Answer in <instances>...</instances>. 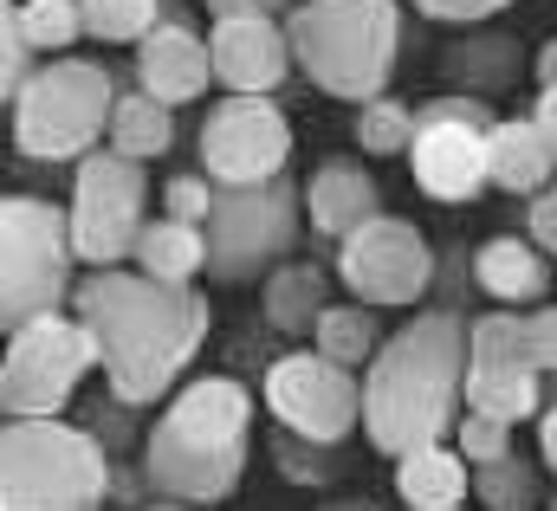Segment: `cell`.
Masks as SVG:
<instances>
[{"mask_svg":"<svg viewBox=\"0 0 557 511\" xmlns=\"http://www.w3.org/2000/svg\"><path fill=\"white\" fill-rule=\"evenodd\" d=\"M72 298L104 350V383L124 408H149L182 383L214 317L201 285H175L143 265H91Z\"/></svg>","mask_w":557,"mask_h":511,"instance_id":"1","label":"cell"},{"mask_svg":"<svg viewBox=\"0 0 557 511\" xmlns=\"http://www.w3.org/2000/svg\"><path fill=\"white\" fill-rule=\"evenodd\" d=\"M467 408V317L460 311H421L403 331L383 337V350L363 370V434L383 460H403L409 447L447 440Z\"/></svg>","mask_w":557,"mask_h":511,"instance_id":"2","label":"cell"},{"mask_svg":"<svg viewBox=\"0 0 557 511\" xmlns=\"http://www.w3.org/2000/svg\"><path fill=\"white\" fill-rule=\"evenodd\" d=\"M253 440V395L234 376H195L149 421L143 473L149 493L169 506H221L247 473Z\"/></svg>","mask_w":557,"mask_h":511,"instance_id":"3","label":"cell"},{"mask_svg":"<svg viewBox=\"0 0 557 511\" xmlns=\"http://www.w3.org/2000/svg\"><path fill=\"white\" fill-rule=\"evenodd\" d=\"M403 7L409 0H298L285 13L298 72L344 104L383 98L403 52Z\"/></svg>","mask_w":557,"mask_h":511,"instance_id":"4","label":"cell"},{"mask_svg":"<svg viewBox=\"0 0 557 511\" xmlns=\"http://www.w3.org/2000/svg\"><path fill=\"white\" fill-rule=\"evenodd\" d=\"M111 453L98 427L59 414H7L0 427V506L7 511H85L111 499Z\"/></svg>","mask_w":557,"mask_h":511,"instance_id":"5","label":"cell"},{"mask_svg":"<svg viewBox=\"0 0 557 511\" xmlns=\"http://www.w3.org/2000/svg\"><path fill=\"white\" fill-rule=\"evenodd\" d=\"M117 91V72H104L98 59H46L7 104L13 149L26 162H78L85 149H98V136H111Z\"/></svg>","mask_w":557,"mask_h":511,"instance_id":"6","label":"cell"},{"mask_svg":"<svg viewBox=\"0 0 557 511\" xmlns=\"http://www.w3.org/2000/svg\"><path fill=\"white\" fill-rule=\"evenodd\" d=\"M78 240L72 214L46 195H7L0 201V324H26L39 311H59L78 291Z\"/></svg>","mask_w":557,"mask_h":511,"instance_id":"7","label":"cell"},{"mask_svg":"<svg viewBox=\"0 0 557 511\" xmlns=\"http://www.w3.org/2000/svg\"><path fill=\"white\" fill-rule=\"evenodd\" d=\"M305 188H292V175L273 182H221L214 214H208V278L221 285H253L273 265L292 259L305 234Z\"/></svg>","mask_w":557,"mask_h":511,"instance_id":"8","label":"cell"},{"mask_svg":"<svg viewBox=\"0 0 557 511\" xmlns=\"http://www.w3.org/2000/svg\"><path fill=\"white\" fill-rule=\"evenodd\" d=\"M91 370H104V350H98L91 324L65 317V311H39V317L7 331L0 408L7 414H59Z\"/></svg>","mask_w":557,"mask_h":511,"instance_id":"9","label":"cell"},{"mask_svg":"<svg viewBox=\"0 0 557 511\" xmlns=\"http://www.w3.org/2000/svg\"><path fill=\"white\" fill-rule=\"evenodd\" d=\"M493 111L480 91H441L416 104V142H409V175L428 201H473L493 182Z\"/></svg>","mask_w":557,"mask_h":511,"instance_id":"10","label":"cell"},{"mask_svg":"<svg viewBox=\"0 0 557 511\" xmlns=\"http://www.w3.org/2000/svg\"><path fill=\"white\" fill-rule=\"evenodd\" d=\"M143 208H149V175H143L137 155H124L111 142L78 155L65 214H72V240H78L85 265H124L143 234V221H149Z\"/></svg>","mask_w":557,"mask_h":511,"instance_id":"11","label":"cell"},{"mask_svg":"<svg viewBox=\"0 0 557 511\" xmlns=\"http://www.w3.org/2000/svg\"><path fill=\"white\" fill-rule=\"evenodd\" d=\"M267 408H273L278 427H292V434H311V440H350V427H363V383L337 363V357H324L318 344L311 350H285L267 363Z\"/></svg>","mask_w":557,"mask_h":511,"instance_id":"12","label":"cell"},{"mask_svg":"<svg viewBox=\"0 0 557 511\" xmlns=\"http://www.w3.org/2000/svg\"><path fill=\"white\" fill-rule=\"evenodd\" d=\"M292 162V117L273 91H227L201 117V169L214 182H273Z\"/></svg>","mask_w":557,"mask_h":511,"instance_id":"13","label":"cell"},{"mask_svg":"<svg viewBox=\"0 0 557 511\" xmlns=\"http://www.w3.org/2000/svg\"><path fill=\"white\" fill-rule=\"evenodd\" d=\"M337 278L350 285V298L363 304H416L421 291L434 285V247L421 240V227L376 214L357 234L337 240Z\"/></svg>","mask_w":557,"mask_h":511,"instance_id":"14","label":"cell"},{"mask_svg":"<svg viewBox=\"0 0 557 511\" xmlns=\"http://www.w3.org/2000/svg\"><path fill=\"white\" fill-rule=\"evenodd\" d=\"M208 52H214V78L227 91H278L285 72H298L292 33L278 26V13H227V20H214Z\"/></svg>","mask_w":557,"mask_h":511,"instance_id":"15","label":"cell"},{"mask_svg":"<svg viewBox=\"0 0 557 511\" xmlns=\"http://www.w3.org/2000/svg\"><path fill=\"white\" fill-rule=\"evenodd\" d=\"M137 85L149 98H162V104H195V98L214 85V52H208V39L175 13V0H169L162 26L137 46Z\"/></svg>","mask_w":557,"mask_h":511,"instance_id":"16","label":"cell"},{"mask_svg":"<svg viewBox=\"0 0 557 511\" xmlns=\"http://www.w3.org/2000/svg\"><path fill=\"white\" fill-rule=\"evenodd\" d=\"M376 214H383V195H376V175L363 162L331 155V162L311 169V182H305V221H311V234L344 240V234H357Z\"/></svg>","mask_w":557,"mask_h":511,"instance_id":"17","label":"cell"},{"mask_svg":"<svg viewBox=\"0 0 557 511\" xmlns=\"http://www.w3.org/2000/svg\"><path fill=\"white\" fill-rule=\"evenodd\" d=\"M545 247L525 234H499L486 247H473V285L493 298V304H539L552 291V265H545Z\"/></svg>","mask_w":557,"mask_h":511,"instance_id":"18","label":"cell"},{"mask_svg":"<svg viewBox=\"0 0 557 511\" xmlns=\"http://www.w3.org/2000/svg\"><path fill=\"white\" fill-rule=\"evenodd\" d=\"M396 493H403V506H416V511H454L473 493V460L460 447H441V440L409 447L396 460Z\"/></svg>","mask_w":557,"mask_h":511,"instance_id":"19","label":"cell"},{"mask_svg":"<svg viewBox=\"0 0 557 511\" xmlns=\"http://www.w3.org/2000/svg\"><path fill=\"white\" fill-rule=\"evenodd\" d=\"M486 149H493V188H506V195H525L532 201L539 188L557 182V155L532 117H499L493 136H486Z\"/></svg>","mask_w":557,"mask_h":511,"instance_id":"20","label":"cell"},{"mask_svg":"<svg viewBox=\"0 0 557 511\" xmlns=\"http://www.w3.org/2000/svg\"><path fill=\"white\" fill-rule=\"evenodd\" d=\"M260 304H267V324L285 337H311L318 317L331 311V278L324 265H305V259H285L260 278Z\"/></svg>","mask_w":557,"mask_h":511,"instance_id":"21","label":"cell"},{"mask_svg":"<svg viewBox=\"0 0 557 511\" xmlns=\"http://www.w3.org/2000/svg\"><path fill=\"white\" fill-rule=\"evenodd\" d=\"M131 265L156 272V278H175V285H195V278L208 272V227L175 221V214L143 221L137 247H131Z\"/></svg>","mask_w":557,"mask_h":511,"instance_id":"22","label":"cell"},{"mask_svg":"<svg viewBox=\"0 0 557 511\" xmlns=\"http://www.w3.org/2000/svg\"><path fill=\"white\" fill-rule=\"evenodd\" d=\"M441 72H447V85L454 91H506L519 72H525V52H519V39H506V33H473V39H460L454 52H441Z\"/></svg>","mask_w":557,"mask_h":511,"instance_id":"23","label":"cell"},{"mask_svg":"<svg viewBox=\"0 0 557 511\" xmlns=\"http://www.w3.org/2000/svg\"><path fill=\"white\" fill-rule=\"evenodd\" d=\"M467 408H486L499 421H539V408H545V370H525V363H467Z\"/></svg>","mask_w":557,"mask_h":511,"instance_id":"24","label":"cell"},{"mask_svg":"<svg viewBox=\"0 0 557 511\" xmlns=\"http://www.w3.org/2000/svg\"><path fill=\"white\" fill-rule=\"evenodd\" d=\"M169 142H175V104H162V98H149V91H117V111H111V149H124V155H137V162H156V155H169Z\"/></svg>","mask_w":557,"mask_h":511,"instance_id":"25","label":"cell"},{"mask_svg":"<svg viewBox=\"0 0 557 511\" xmlns=\"http://www.w3.org/2000/svg\"><path fill=\"white\" fill-rule=\"evenodd\" d=\"M311 344H318L324 357H337L344 370H363V363L383 350V331H376V304H363V298H350V304H331V311L318 317Z\"/></svg>","mask_w":557,"mask_h":511,"instance_id":"26","label":"cell"},{"mask_svg":"<svg viewBox=\"0 0 557 511\" xmlns=\"http://www.w3.org/2000/svg\"><path fill=\"white\" fill-rule=\"evenodd\" d=\"M473 499L486 511H532L539 506V466L519 447H506V453L473 466Z\"/></svg>","mask_w":557,"mask_h":511,"instance_id":"27","label":"cell"},{"mask_svg":"<svg viewBox=\"0 0 557 511\" xmlns=\"http://www.w3.org/2000/svg\"><path fill=\"white\" fill-rule=\"evenodd\" d=\"M78 7H85V33L104 46H143L169 13V0H78Z\"/></svg>","mask_w":557,"mask_h":511,"instance_id":"28","label":"cell"},{"mask_svg":"<svg viewBox=\"0 0 557 511\" xmlns=\"http://www.w3.org/2000/svg\"><path fill=\"white\" fill-rule=\"evenodd\" d=\"M409 142H416V104H403L389 91L357 104V149L363 155H409Z\"/></svg>","mask_w":557,"mask_h":511,"instance_id":"29","label":"cell"},{"mask_svg":"<svg viewBox=\"0 0 557 511\" xmlns=\"http://www.w3.org/2000/svg\"><path fill=\"white\" fill-rule=\"evenodd\" d=\"M273 460L292 486H331L344 473V447L337 440H311V434H292V427L273 434Z\"/></svg>","mask_w":557,"mask_h":511,"instance_id":"30","label":"cell"},{"mask_svg":"<svg viewBox=\"0 0 557 511\" xmlns=\"http://www.w3.org/2000/svg\"><path fill=\"white\" fill-rule=\"evenodd\" d=\"M13 13H20V26H26V39L39 52H65L85 33V7L78 0H13Z\"/></svg>","mask_w":557,"mask_h":511,"instance_id":"31","label":"cell"},{"mask_svg":"<svg viewBox=\"0 0 557 511\" xmlns=\"http://www.w3.org/2000/svg\"><path fill=\"white\" fill-rule=\"evenodd\" d=\"M214 195H221V182H214L208 169H195V175H169V182H162V208H169L175 221H195V227H208Z\"/></svg>","mask_w":557,"mask_h":511,"instance_id":"32","label":"cell"},{"mask_svg":"<svg viewBox=\"0 0 557 511\" xmlns=\"http://www.w3.org/2000/svg\"><path fill=\"white\" fill-rule=\"evenodd\" d=\"M454 447L480 466V460H493V453L512 447V421H499V414H486V408H467V414L454 421Z\"/></svg>","mask_w":557,"mask_h":511,"instance_id":"33","label":"cell"},{"mask_svg":"<svg viewBox=\"0 0 557 511\" xmlns=\"http://www.w3.org/2000/svg\"><path fill=\"white\" fill-rule=\"evenodd\" d=\"M26 26H20V13H13V0H0V91H7V104L20 98V85L33 78L26 72Z\"/></svg>","mask_w":557,"mask_h":511,"instance_id":"34","label":"cell"},{"mask_svg":"<svg viewBox=\"0 0 557 511\" xmlns=\"http://www.w3.org/2000/svg\"><path fill=\"white\" fill-rule=\"evenodd\" d=\"M421 20H441V26H473V20H493L499 7L512 0H409Z\"/></svg>","mask_w":557,"mask_h":511,"instance_id":"35","label":"cell"},{"mask_svg":"<svg viewBox=\"0 0 557 511\" xmlns=\"http://www.w3.org/2000/svg\"><path fill=\"white\" fill-rule=\"evenodd\" d=\"M525 234H532V240L557 259V182L532 195V208H525Z\"/></svg>","mask_w":557,"mask_h":511,"instance_id":"36","label":"cell"},{"mask_svg":"<svg viewBox=\"0 0 557 511\" xmlns=\"http://www.w3.org/2000/svg\"><path fill=\"white\" fill-rule=\"evenodd\" d=\"M532 344H539L545 376H557V304H539V311H532Z\"/></svg>","mask_w":557,"mask_h":511,"instance_id":"37","label":"cell"},{"mask_svg":"<svg viewBox=\"0 0 557 511\" xmlns=\"http://www.w3.org/2000/svg\"><path fill=\"white\" fill-rule=\"evenodd\" d=\"M143 493H149V473L143 466H111V499L117 506H137Z\"/></svg>","mask_w":557,"mask_h":511,"instance_id":"38","label":"cell"},{"mask_svg":"<svg viewBox=\"0 0 557 511\" xmlns=\"http://www.w3.org/2000/svg\"><path fill=\"white\" fill-rule=\"evenodd\" d=\"M298 0H208V13L214 20H227V13H292Z\"/></svg>","mask_w":557,"mask_h":511,"instance_id":"39","label":"cell"},{"mask_svg":"<svg viewBox=\"0 0 557 511\" xmlns=\"http://www.w3.org/2000/svg\"><path fill=\"white\" fill-rule=\"evenodd\" d=\"M532 124L545 129V142H552V155H557V85H539V104H532Z\"/></svg>","mask_w":557,"mask_h":511,"instance_id":"40","label":"cell"},{"mask_svg":"<svg viewBox=\"0 0 557 511\" xmlns=\"http://www.w3.org/2000/svg\"><path fill=\"white\" fill-rule=\"evenodd\" d=\"M539 453H545V466H552V479H557V401L539 408Z\"/></svg>","mask_w":557,"mask_h":511,"instance_id":"41","label":"cell"},{"mask_svg":"<svg viewBox=\"0 0 557 511\" xmlns=\"http://www.w3.org/2000/svg\"><path fill=\"white\" fill-rule=\"evenodd\" d=\"M532 72H539V85H557V39H545V46H539Z\"/></svg>","mask_w":557,"mask_h":511,"instance_id":"42","label":"cell"}]
</instances>
